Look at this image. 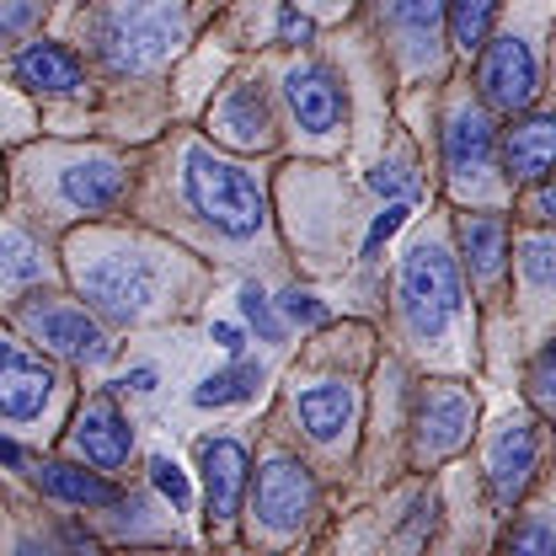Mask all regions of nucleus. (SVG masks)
Masks as SVG:
<instances>
[{
  "label": "nucleus",
  "instance_id": "1",
  "mask_svg": "<svg viewBox=\"0 0 556 556\" xmlns=\"http://www.w3.org/2000/svg\"><path fill=\"white\" fill-rule=\"evenodd\" d=\"M182 188H188V204L230 241H252L263 230V219H268V204H263L257 182L236 161L214 155L208 144H193L182 155Z\"/></svg>",
  "mask_w": 556,
  "mask_h": 556
},
{
  "label": "nucleus",
  "instance_id": "38",
  "mask_svg": "<svg viewBox=\"0 0 556 556\" xmlns=\"http://www.w3.org/2000/svg\"><path fill=\"white\" fill-rule=\"evenodd\" d=\"M0 466H22V450H16L5 433H0Z\"/></svg>",
  "mask_w": 556,
  "mask_h": 556
},
{
  "label": "nucleus",
  "instance_id": "25",
  "mask_svg": "<svg viewBox=\"0 0 556 556\" xmlns=\"http://www.w3.org/2000/svg\"><path fill=\"white\" fill-rule=\"evenodd\" d=\"M519 274L535 289H556V230H535L519 241Z\"/></svg>",
  "mask_w": 556,
  "mask_h": 556
},
{
  "label": "nucleus",
  "instance_id": "23",
  "mask_svg": "<svg viewBox=\"0 0 556 556\" xmlns=\"http://www.w3.org/2000/svg\"><path fill=\"white\" fill-rule=\"evenodd\" d=\"M386 11H391V27H396L402 38H413L417 49H422V43H433V33L444 27L450 0H391Z\"/></svg>",
  "mask_w": 556,
  "mask_h": 556
},
{
  "label": "nucleus",
  "instance_id": "13",
  "mask_svg": "<svg viewBox=\"0 0 556 556\" xmlns=\"http://www.w3.org/2000/svg\"><path fill=\"white\" fill-rule=\"evenodd\" d=\"M503 166L514 182H541L556 166V113H530L503 135Z\"/></svg>",
  "mask_w": 556,
  "mask_h": 556
},
{
  "label": "nucleus",
  "instance_id": "12",
  "mask_svg": "<svg viewBox=\"0 0 556 556\" xmlns=\"http://www.w3.org/2000/svg\"><path fill=\"white\" fill-rule=\"evenodd\" d=\"M199 460H204V492H208V519H236L241 503H247V450L236 439H204L199 444Z\"/></svg>",
  "mask_w": 556,
  "mask_h": 556
},
{
  "label": "nucleus",
  "instance_id": "39",
  "mask_svg": "<svg viewBox=\"0 0 556 556\" xmlns=\"http://www.w3.org/2000/svg\"><path fill=\"white\" fill-rule=\"evenodd\" d=\"M11 358H16V353H11V343H0V369H5Z\"/></svg>",
  "mask_w": 556,
  "mask_h": 556
},
{
  "label": "nucleus",
  "instance_id": "15",
  "mask_svg": "<svg viewBox=\"0 0 556 556\" xmlns=\"http://www.w3.org/2000/svg\"><path fill=\"white\" fill-rule=\"evenodd\" d=\"M214 129L225 144L236 150H268L274 144V113H268V97L257 86H236L219 108H214Z\"/></svg>",
  "mask_w": 556,
  "mask_h": 556
},
{
  "label": "nucleus",
  "instance_id": "32",
  "mask_svg": "<svg viewBox=\"0 0 556 556\" xmlns=\"http://www.w3.org/2000/svg\"><path fill=\"white\" fill-rule=\"evenodd\" d=\"M407 182H413V172H407L402 161H380V166L369 172V188H375V193H386V199H396Z\"/></svg>",
  "mask_w": 556,
  "mask_h": 556
},
{
  "label": "nucleus",
  "instance_id": "16",
  "mask_svg": "<svg viewBox=\"0 0 556 556\" xmlns=\"http://www.w3.org/2000/svg\"><path fill=\"white\" fill-rule=\"evenodd\" d=\"M124 188H129V177H124V166L113 161V155H86V161H75L60 172V193H65L70 208H86V214H102V208H113L124 199Z\"/></svg>",
  "mask_w": 556,
  "mask_h": 556
},
{
  "label": "nucleus",
  "instance_id": "37",
  "mask_svg": "<svg viewBox=\"0 0 556 556\" xmlns=\"http://www.w3.org/2000/svg\"><path fill=\"white\" fill-rule=\"evenodd\" d=\"M535 208H541V214H546V219L556 225V182H552V188H541V193H535Z\"/></svg>",
  "mask_w": 556,
  "mask_h": 556
},
{
  "label": "nucleus",
  "instance_id": "26",
  "mask_svg": "<svg viewBox=\"0 0 556 556\" xmlns=\"http://www.w3.org/2000/svg\"><path fill=\"white\" fill-rule=\"evenodd\" d=\"M38 274H43V257H38V247H33L27 236L5 230V236H0V278H5V283H33Z\"/></svg>",
  "mask_w": 556,
  "mask_h": 556
},
{
  "label": "nucleus",
  "instance_id": "22",
  "mask_svg": "<svg viewBox=\"0 0 556 556\" xmlns=\"http://www.w3.org/2000/svg\"><path fill=\"white\" fill-rule=\"evenodd\" d=\"M257 386H263V369L247 364V358H236L230 369H214V375H208L204 386L193 391V402H199V407H236V402H252Z\"/></svg>",
  "mask_w": 556,
  "mask_h": 556
},
{
  "label": "nucleus",
  "instance_id": "31",
  "mask_svg": "<svg viewBox=\"0 0 556 556\" xmlns=\"http://www.w3.org/2000/svg\"><path fill=\"white\" fill-rule=\"evenodd\" d=\"M530 386H535V402L541 407H556V343L535 358V375H530Z\"/></svg>",
  "mask_w": 556,
  "mask_h": 556
},
{
  "label": "nucleus",
  "instance_id": "17",
  "mask_svg": "<svg viewBox=\"0 0 556 556\" xmlns=\"http://www.w3.org/2000/svg\"><path fill=\"white\" fill-rule=\"evenodd\" d=\"M49 396H54V369H49V364H38V358H11V364L0 369V417L27 422V417H38L49 407Z\"/></svg>",
  "mask_w": 556,
  "mask_h": 556
},
{
  "label": "nucleus",
  "instance_id": "24",
  "mask_svg": "<svg viewBox=\"0 0 556 556\" xmlns=\"http://www.w3.org/2000/svg\"><path fill=\"white\" fill-rule=\"evenodd\" d=\"M497 11H503V0H450V38L471 54V49H482L486 33H492V22H497Z\"/></svg>",
  "mask_w": 556,
  "mask_h": 556
},
{
  "label": "nucleus",
  "instance_id": "28",
  "mask_svg": "<svg viewBox=\"0 0 556 556\" xmlns=\"http://www.w3.org/2000/svg\"><path fill=\"white\" fill-rule=\"evenodd\" d=\"M150 482L172 497V508H188V503H193V486H188V477H182V466H177V460H166V455H155V460H150Z\"/></svg>",
  "mask_w": 556,
  "mask_h": 556
},
{
  "label": "nucleus",
  "instance_id": "11",
  "mask_svg": "<svg viewBox=\"0 0 556 556\" xmlns=\"http://www.w3.org/2000/svg\"><path fill=\"white\" fill-rule=\"evenodd\" d=\"M75 450H80L91 466H102V471H118V466L129 460L135 428L124 422L113 396H91V402L80 407V417H75Z\"/></svg>",
  "mask_w": 556,
  "mask_h": 556
},
{
  "label": "nucleus",
  "instance_id": "35",
  "mask_svg": "<svg viewBox=\"0 0 556 556\" xmlns=\"http://www.w3.org/2000/svg\"><path fill=\"white\" fill-rule=\"evenodd\" d=\"M208 338H214V343L225 348V353H241V348H247V338H241V327H230V321H214V327H208Z\"/></svg>",
  "mask_w": 556,
  "mask_h": 556
},
{
  "label": "nucleus",
  "instance_id": "19",
  "mask_svg": "<svg viewBox=\"0 0 556 556\" xmlns=\"http://www.w3.org/2000/svg\"><path fill=\"white\" fill-rule=\"evenodd\" d=\"M294 413H300V428L316 439V444H332L353 422V391L338 386V380H321V386H305L294 396Z\"/></svg>",
  "mask_w": 556,
  "mask_h": 556
},
{
  "label": "nucleus",
  "instance_id": "6",
  "mask_svg": "<svg viewBox=\"0 0 556 556\" xmlns=\"http://www.w3.org/2000/svg\"><path fill=\"white\" fill-rule=\"evenodd\" d=\"M477 86H482V102L497 113H525L541 91V75H535V54L525 38H492L482 43V65H477Z\"/></svg>",
  "mask_w": 556,
  "mask_h": 556
},
{
  "label": "nucleus",
  "instance_id": "34",
  "mask_svg": "<svg viewBox=\"0 0 556 556\" xmlns=\"http://www.w3.org/2000/svg\"><path fill=\"white\" fill-rule=\"evenodd\" d=\"M311 33H316L311 16H300L294 5H278V38L283 43H311Z\"/></svg>",
  "mask_w": 556,
  "mask_h": 556
},
{
  "label": "nucleus",
  "instance_id": "36",
  "mask_svg": "<svg viewBox=\"0 0 556 556\" xmlns=\"http://www.w3.org/2000/svg\"><path fill=\"white\" fill-rule=\"evenodd\" d=\"M124 391H139V396H150V391H155V369H129Z\"/></svg>",
  "mask_w": 556,
  "mask_h": 556
},
{
  "label": "nucleus",
  "instance_id": "5",
  "mask_svg": "<svg viewBox=\"0 0 556 556\" xmlns=\"http://www.w3.org/2000/svg\"><path fill=\"white\" fill-rule=\"evenodd\" d=\"M471 422H477V396L455 380H439L417 396V460H444L455 455L466 439H471Z\"/></svg>",
  "mask_w": 556,
  "mask_h": 556
},
{
  "label": "nucleus",
  "instance_id": "7",
  "mask_svg": "<svg viewBox=\"0 0 556 556\" xmlns=\"http://www.w3.org/2000/svg\"><path fill=\"white\" fill-rule=\"evenodd\" d=\"M316 508V477L289 460V455H274L263 471H257V519L274 530V535H289L311 519Z\"/></svg>",
  "mask_w": 556,
  "mask_h": 556
},
{
  "label": "nucleus",
  "instance_id": "33",
  "mask_svg": "<svg viewBox=\"0 0 556 556\" xmlns=\"http://www.w3.org/2000/svg\"><path fill=\"white\" fill-rule=\"evenodd\" d=\"M508 552H556V530H546V525H519L514 535H508Z\"/></svg>",
  "mask_w": 556,
  "mask_h": 556
},
{
  "label": "nucleus",
  "instance_id": "2",
  "mask_svg": "<svg viewBox=\"0 0 556 556\" xmlns=\"http://www.w3.org/2000/svg\"><path fill=\"white\" fill-rule=\"evenodd\" d=\"M182 43V0H118L102 27L97 49L113 75H144Z\"/></svg>",
  "mask_w": 556,
  "mask_h": 556
},
{
  "label": "nucleus",
  "instance_id": "20",
  "mask_svg": "<svg viewBox=\"0 0 556 556\" xmlns=\"http://www.w3.org/2000/svg\"><path fill=\"white\" fill-rule=\"evenodd\" d=\"M460 252L477 278H497L508 257V219L503 214H460Z\"/></svg>",
  "mask_w": 556,
  "mask_h": 556
},
{
  "label": "nucleus",
  "instance_id": "3",
  "mask_svg": "<svg viewBox=\"0 0 556 556\" xmlns=\"http://www.w3.org/2000/svg\"><path fill=\"white\" fill-rule=\"evenodd\" d=\"M396 294H402V316H407L413 338H422V343L444 338V327H450V321L460 316V305H466L460 268H455V257H450L439 241H417L413 252L402 257Z\"/></svg>",
  "mask_w": 556,
  "mask_h": 556
},
{
  "label": "nucleus",
  "instance_id": "10",
  "mask_svg": "<svg viewBox=\"0 0 556 556\" xmlns=\"http://www.w3.org/2000/svg\"><path fill=\"white\" fill-rule=\"evenodd\" d=\"M283 91H289V108H294L300 129H311V135H332V129H338V124L348 118L343 80H338V75H332L327 65H300V70H289Z\"/></svg>",
  "mask_w": 556,
  "mask_h": 556
},
{
  "label": "nucleus",
  "instance_id": "30",
  "mask_svg": "<svg viewBox=\"0 0 556 556\" xmlns=\"http://www.w3.org/2000/svg\"><path fill=\"white\" fill-rule=\"evenodd\" d=\"M407 214H413V204L391 199V204H386V214H380V219L369 225V236H364V257H375V252H380V247H386V241H391V236L407 225Z\"/></svg>",
  "mask_w": 556,
  "mask_h": 556
},
{
  "label": "nucleus",
  "instance_id": "14",
  "mask_svg": "<svg viewBox=\"0 0 556 556\" xmlns=\"http://www.w3.org/2000/svg\"><path fill=\"white\" fill-rule=\"evenodd\" d=\"M492 150H497V129L486 118V108H455L450 129H444V166L455 177H482L492 166Z\"/></svg>",
  "mask_w": 556,
  "mask_h": 556
},
{
  "label": "nucleus",
  "instance_id": "27",
  "mask_svg": "<svg viewBox=\"0 0 556 556\" xmlns=\"http://www.w3.org/2000/svg\"><path fill=\"white\" fill-rule=\"evenodd\" d=\"M241 316L263 332V343H283V321L274 316V300L257 283H241Z\"/></svg>",
  "mask_w": 556,
  "mask_h": 556
},
{
  "label": "nucleus",
  "instance_id": "18",
  "mask_svg": "<svg viewBox=\"0 0 556 556\" xmlns=\"http://www.w3.org/2000/svg\"><path fill=\"white\" fill-rule=\"evenodd\" d=\"M16 80L22 86H33V91H54V97H70V91H80V80H86V70L80 60L70 54L65 43H27L22 54H16Z\"/></svg>",
  "mask_w": 556,
  "mask_h": 556
},
{
  "label": "nucleus",
  "instance_id": "21",
  "mask_svg": "<svg viewBox=\"0 0 556 556\" xmlns=\"http://www.w3.org/2000/svg\"><path fill=\"white\" fill-rule=\"evenodd\" d=\"M38 486L60 503H75V508H102V503H118V486L86 466H70V460H49L38 466Z\"/></svg>",
  "mask_w": 556,
  "mask_h": 556
},
{
  "label": "nucleus",
  "instance_id": "4",
  "mask_svg": "<svg viewBox=\"0 0 556 556\" xmlns=\"http://www.w3.org/2000/svg\"><path fill=\"white\" fill-rule=\"evenodd\" d=\"M75 283L91 311H102L113 321H139L161 289V274H155V263H144L135 252H97L91 263H80Z\"/></svg>",
  "mask_w": 556,
  "mask_h": 556
},
{
  "label": "nucleus",
  "instance_id": "8",
  "mask_svg": "<svg viewBox=\"0 0 556 556\" xmlns=\"http://www.w3.org/2000/svg\"><path fill=\"white\" fill-rule=\"evenodd\" d=\"M535 460H541L535 422H530V417H514V422L492 439V455H486V482H492V503H497V508H514V503L530 492Z\"/></svg>",
  "mask_w": 556,
  "mask_h": 556
},
{
  "label": "nucleus",
  "instance_id": "29",
  "mask_svg": "<svg viewBox=\"0 0 556 556\" xmlns=\"http://www.w3.org/2000/svg\"><path fill=\"white\" fill-rule=\"evenodd\" d=\"M278 305H283V316H289L294 327H327V305H321L316 294H305V289H283Z\"/></svg>",
  "mask_w": 556,
  "mask_h": 556
},
{
  "label": "nucleus",
  "instance_id": "9",
  "mask_svg": "<svg viewBox=\"0 0 556 556\" xmlns=\"http://www.w3.org/2000/svg\"><path fill=\"white\" fill-rule=\"evenodd\" d=\"M27 332L43 348H54L60 358H80V364H102L108 358V332L80 305H43V311H33Z\"/></svg>",
  "mask_w": 556,
  "mask_h": 556
}]
</instances>
